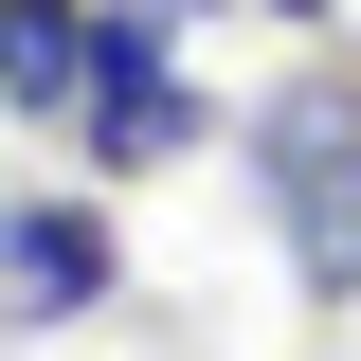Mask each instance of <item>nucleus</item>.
I'll use <instances>...</instances> for the list:
<instances>
[{
    "label": "nucleus",
    "mask_w": 361,
    "mask_h": 361,
    "mask_svg": "<svg viewBox=\"0 0 361 361\" xmlns=\"http://www.w3.org/2000/svg\"><path fill=\"white\" fill-rule=\"evenodd\" d=\"M235 145H253V199L307 271V307H361V54H307Z\"/></svg>",
    "instance_id": "1"
},
{
    "label": "nucleus",
    "mask_w": 361,
    "mask_h": 361,
    "mask_svg": "<svg viewBox=\"0 0 361 361\" xmlns=\"http://www.w3.org/2000/svg\"><path fill=\"white\" fill-rule=\"evenodd\" d=\"M217 145V90L180 73V0H90V90H73V180H163Z\"/></svg>",
    "instance_id": "2"
},
{
    "label": "nucleus",
    "mask_w": 361,
    "mask_h": 361,
    "mask_svg": "<svg viewBox=\"0 0 361 361\" xmlns=\"http://www.w3.org/2000/svg\"><path fill=\"white\" fill-rule=\"evenodd\" d=\"M90 307H127L109 180H37V199H0V325H90Z\"/></svg>",
    "instance_id": "3"
},
{
    "label": "nucleus",
    "mask_w": 361,
    "mask_h": 361,
    "mask_svg": "<svg viewBox=\"0 0 361 361\" xmlns=\"http://www.w3.org/2000/svg\"><path fill=\"white\" fill-rule=\"evenodd\" d=\"M90 90V0H0V127H73Z\"/></svg>",
    "instance_id": "4"
},
{
    "label": "nucleus",
    "mask_w": 361,
    "mask_h": 361,
    "mask_svg": "<svg viewBox=\"0 0 361 361\" xmlns=\"http://www.w3.org/2000/svg\"><path fill=\"white\" fill-rule=\"evenodd\" d=\"M271 18H289V37H325V18H343V0H271Z\"/></svg>",
    "instance_id": "5"
},
{
    "label": "nucleus",
    "mask_w": 361,
    "mask_h": 361,
    "mask_svg": "<svg viewBox=\"0 0 361 361\" xmlns=\"http://www.w3.org/2000/svg\"><path fill=\"white\" fill-rule=\"evenodd\" d=\"M180 18H199V0H180Z\"/></svg>",
    "instance_id": "6"
}]
</instances>
